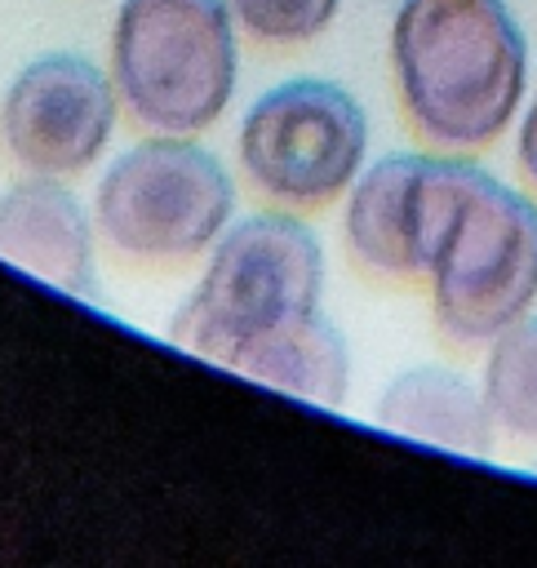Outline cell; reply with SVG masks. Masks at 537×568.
Returning <instances> with one entry per match:
<instances>
[{
    "instance_id": "12",
    "label": "cell",
    "mask_w": 537,
    "mask_h": 568,
    "mask_svg": "<svg viewBox=\"0 0 537 568\" xmlns=\"http://www.w3.org/2000/svg\"><path fill=\"white\" fill-rule=\"evenodd\" d=\"M479 386L497 430L537 444V311L484 342Z\"/></svg>"
},
{
    "instance_id": "2",
    "label": "cell",
    "mask_w": 537,
    "mask_h": 568,
    "mask_svg": "<svg viewBox=\"0 0 537 568\" xmlns=\"http://www.w3.org/2000/svg\"><path fill=\"white\" fill-rule=\"evenodd\" d=\"M324 240L297 209L240 213L200 257L169 337L200 359L231 368L262 337L324 311Z\"/></svg>"
},
{
    "instance_id": "7",
    "label": "cell",
    "mask_w": 537,
    "mask_h": 568,
    "mask_svg": "<svg viewBox=\"0 0 537 568\" xmlns=\"http://www.w3.org/2000/svg\"><path fill=\"white\" fill-rule=\"evenodd\" d=\"M120 93L107 67L75 49L27 58L0 98V146L22 173H93L120 124Z\"/></svg>"
},
{
    "instance_id": "6",
    "label": "cell",
    "mask_w": 537,
    "mask_h": 568,
    "mask_svg": "<svg viewBox=\"0 0 537 568\" xmlns=\"http://www.w3.org/2000/svg\"><path fill=\"white\" fill-rule=\"evenodd\" d=\"M364 102L324 75H288L262 89L235 124L240 178L271 204L315 213L337 204L368 164Z\"/></svg>"
},
{
    "instance_id": "8",
    "label": "cell",
    "mask_w": 537,
    "mask_h": 568,
    "mask_svg": "<svg viewBox=\"0 0 537 568\" xmlns=\"http://www.w3.org/2000/svg\"><path fill=\"white\" fill-rule=\"evenodd\" d=\"M457 151H386L342 195V240L377 280H422Z\"/></svg>"
},
{
    "instance_id": "4",
    "label": "cell",
    "mask_w": 537,
    "mask_h": 568,
    "mask_svg": "<svg viewBox=\"0 0 537 568\" xmlns=\"http://www.w3.org/2000/svg\"><path fill=\"white\" fill-rule=\"evenodd\" d=\"M231 0H120L107 71L142 133H209L240 89Z\"/></svg>"
},
{
    "instance_id": "1",
    "label": "cell",
    "mask_w": 537,
    "mask_h": 568,
    "mask_svg": "<svg viewBox=\"0 0 537 568\" xmlns=\"http://www.w3.org/2000/svg\"><path fill=\"white\" fill-rule=\"evenodd\" d=\"M528 36L506 0H399L391 75L399 106L435 151H484L524 111Z\"/></svg>"
},
{
    "instance_id": "5",
    "label": "cell",
    "mask_w": 537,
    "mask_h": 568,
    "mask_svg": "<svg viewBox=\"0 0 537 568\" xmlns=\"http://www.w3.org/2000/svg\"><path fill=\"white\" fill-rule=\"evenodd\" d=\"M93 217L102 244L124 262H200L240 217V186L200 133H142L98 164Z\"/></svg>"
},
{
    "instance_id": "11",
    "label": "cell",
    "mask_w": 537,
    "mask_h": 568,
    "mask_svg": "<svg viewBox=\"0 0 537 568\" xmlns=\"http://www.w3.org/2000/svg\"><path fill=\"white\" fill-rule=\"evenodd\" d=\"M231 373L262 382L271 390H284L293 399L320 404V408H342L346 390H351V346L342 337V328L315 311L271 337H262L257 346H249Z\"/></svg>"
},
{
    "instance_id": "13",
    "label": "cell",
    "mask_w": 537,
    "mask_h": 568,
    "mask_svg": "<svg viewBox=\"0 0 537 568\" xmlns=\"http://www.w3.org/2000/svg\"><path fill=\"white\" fill-rule=\"evenodd\" d=\"M346 0H231V13L240 22V31L257 44H306L315 36H324Z\"/></svg>"
},
{
    "instance_id": "3",
    "label": "cell",
    "mask_w": 537,
    "mask_h": 568,
    "mask_svg": "<svg viewBox=\"0 0 537 568\" xmlns=\"http://www.w3.org/2000/svg\"><path fill=\"white\" fill-rule=\"evenodd\" d=\"M422 280L448 342H493L537 306V200L457 155Z\"/></svg>"
},
{
    "instance_id": "9",
    "label": "cell",
    "mask_w": 537,
    "mask_h": 568,
    "mask_svg": "<svg viewBox=\"0 0 537 568\" xmlns=\"http://www.w3.org/2000/svg\"><path fill=\"white\" fill-rule=\"evenodd\" d=\"M98 217L71 178L22 173L0 191V257L62 293L98 288Z\"/></svg>"
},
{
    "instance_id": "15",
    "label": "cell",
    "mask_w": 537,
    "mask_h": 568,
    "mask_svg": "<svg viewBox=\"0 0 537 568\" xmlns=\"http://www.w3.org/2000/svg\"><path fill=\"white\" fill-rule=\"evenodd\" d=\"M533 470H537V462H533Z\"/></svg>"
},
{
    "instance_id": "10",
    "label": "cell",
    "mask_w": 537,
    "mask_h": 568,
    "mask_svg": "<svg viewBox=\"0 0 537 568\" xmlns=\"http://www.w3.org/2000/svg\"><path fill=\"white\" fill-rule=\"evenodd\" d=\"M373 422L386 426L391 435L422 439L462 457H488L497 444V422L488 413L484 386L448 364L399 368L382 386L373 404Z\"/></svg>"
},
{
    "instance_id": "14",
    "label": "cell",
    "mask_w": 537,
    "mask_h": 568,
    "mask_svg": "<svg viewBox=\"0 0 537 568\" xmlns=\"http://www.w3.org/2000/svg\"><path fill=\"white\" fill-rule=\"evenodd\" d=\"M515 160H519L524 182L537 191V98L519 111V129H515Z\"/></svg>"
}]
</instances>
